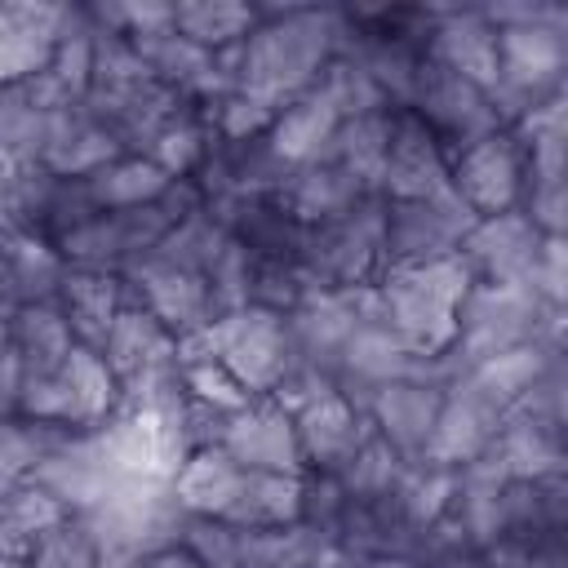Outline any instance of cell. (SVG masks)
<instances>
[{
	"label": "cell",
	"mask_w": 568,
	"mask_h": 568,
	"mask_svg": "<svg viewBox=\"0 0 568 568\" xmlns=\"http://www.w3.org/2000/svg\"><path fill=\"white\" fill-rule=\"evenodd\" d=\"M0 213H4V169H0Z\"/></svg>",
	"instance_id": "cell-52"
},
{
	"label": "cell",
	"mask_w": 568,
	"mask_h": 568,
	"mask_svg": "<svg viewBox=\"0 0 568 568\" xmlns=\"http://www.w3.org/2000/svg\"><path fill=\"white\" fill-rule=\"evenodd\" d=\"M448 151L439 138L404 106L390 111V146H386V169L377 195L386 200H430L448 191Z\"/></svg>",
	"instance_id": "cell-13"
},
{
	"label": "cell",
	"mask_w": 568,
	"mask_h": 568,
	"mask_svg": "<svg viewBox=\"0 0 568 568\" xmlns=\"http://www.w3.org/2000/svg\"><path fill=\"white\" fill-rule=\"evenodd\" d=\"M475 275L462 262V253L408 266V271H386L377 288V311L386 333L413 355V359H435L453 346L457 337V306L470 293Z\"/></svg>",
	"instance_id": "cell-2"
},
{
	"label": "cell",
	"mask_w": 568,
	"mask_h": 568,
	"mask_svg": "<svg viewBox=\"0 0 568 568\" xmlns=\"http://www.w3.org/2000/svg\"><path fill=\"white\" fill-rule=\"evenodd\" d=\"M27 484L44 488L67 515H84L89 506H98V501L111 493L115 470L106 466V457H102L93 430H75V435H67V439L31 470Z\"/></svg>",
	"instance_id": "cell-17"
},
{
	"label": "cell",
	"mask_w": 568,
	"mask_h": 568,
	"mask_svg": "<svg viewBox=\"0 0 568 568\" xmlns=\"http://www.w3.org/2000/svg\"><path fill=\"white\" fill-rule=\"evenodd\" d=\"M58 377H62V386L71 390L80 430L102 426V422L120 408V382H115V373L106 368V359H102L93 346H75V351L62 359Z\"/></svg>",
	"instance_id": "cell-37"
},
{
	"label": "cell",
	"mask_w": 568,
	"mask_h": 568,
	"mask_svg": "<svg viewBox=\"0 0 568 568\" xmlns=\"http://www.w3.org/2000/svg\"><path fill=\"white\" fill-rule=\"evenodd\" d=\"M497 430H501V413L493 404H484L470 386L453 382L444 390V404H439V417H435V430L426 439L422 462L444 466V470H462L493 448Z\"/></svg>",
	"instance_id": "cell-18"
},
{
	"label": "cell",
	"mask_w": 568,
	"mask_h": 568,
	"mask_svg": "<svg viewBox=\"0 0 568 568\" xmlns=\"http://www.w3.org/2000/svg\"><path fill=\"white\" fill-rule=\"evenodd\" d=\"M226 244H231V231H226L217 217H209V213L200 209V213L173 222V226L164 231V240L151 248V257H160V262H169V266L191 271V275L204 280V271L217 262V253H222Z\"/></svg>",
	"instance_id": "cell-41"
},
{
	"label": "cell",
	"mask_w": 568,
	"mask_h": 568,
	"mask_svg": "<svg viewBox=\"0 0 568 568\" xmlns=\"http://www.w3.org/2000/svg\"><path fill=\"white\" fill-rule=\"evenodd\" d=\"M564 355V346H546V342H524V346H510V351H497L479 364H470L457 382L470 386L484 404H493L501 417L528 395V386L546 373V364Z\"/></svg>",
	"instance_id": "cell-27"
},
{
	"label": "cell",
	"mask_w": 568,
	"mask_h": 568,
	"mask_svg": "<svg viewBox=\"0 0 568 568\" xmlns=\"http://www.w3.org/2000/svg\"><path fill=\"white\" fill-rule=\"evenodd\" d=\"M75 430H62V426H49V422H31L22 413H13L4 426H0V493L18 488L31 479V470Z\"/></svg>",
	"instance_id": "cell-40"
},
{
	"label": "cell",
	"mask_w": 568,
	"mask_h": 568,
	"mask_svg": "<svg viewBox=\"0 0 568 568\" xmlns=\"http://www.w3.org/2000/svg\"><path fill=\"white\" fill-rule=\"evenodd\" d=\"M528 288L546 306H564V297H568V248H564V235H546L541 240L537 262L528 271Z\"/></svg>",
	"instance_id": "cell-48"
},
{
	"label": "cell",
	"mask_w": 568,
	"mask_h": 568,
	"mask_svg": "<svg viewBox=\"0 0 568 568\" xmlns=\"http://www.w3.org/2000/svg\"><path fill=\"white\" fill-rule=\"evenodd\" d=\"M186 102L160 84V80H133V84H115V89H89L84 93V111L111 133V142L120 146V155H146L151 142L160 138V129L182 111Z\"/></svg>",
	"instance_id": "cell-11"
},
{
	"label": "cell",
	"mask_w": 568,
	"mask_h": 568,
	"mask_svg": "<svg viewBox=\"0 0 568 568\" xmlns=\"http://www.w3.org/2000/svg\"><path fill=\"white\" fill-rule=\"evenodd\" d=\"M448 182L475 217L510 213L524 191V151L506 129H497L448 160Z\"/></svg>",
	"instance_id": "cell-10"
},
{
	"label": "cell",
	"mask_w": 568,
	"mask_h": 568,
	"mask_svg": "<svg viewBox=\"0 0 568 568\" xmlns=\"http://www.w3.org/2000/svg\"><path fill=\"white\" fill-rule=\"evenodd\" d=\"M13 346L22 359V382L27 377H44L58 373L62 359L80 346L62 306L58 302H31V306H13Z\"/></svg>",
	"instance_id": "cell-32"
},
{
	"label": "cell",
	"mask_w": 568,
	"mask_h": 568,
	"mask_svg": "<svg viewBox=\"0 0 568 568\" xmlns=\"http://www.w3.org/2000/svg\"><path fill=\"white\" fill-rule=\"evenodd\" d=\"M115 155H120V146L84 111V102H71V106L49 111V133H44L40 169H49L53 178H89L102 164H111Z\"/></svg>",
	"instance_id": "cell-25"
},
{
	"label": "cell",
	"mask_w": 568,
	"mask_h": 568,
	"mask_svg": "<svg viewBox=\"0 0 568 568\" xmlns=\"http://www.w3.org/2000/svg\"><path fill=\"white\" fill-rule=\"evenodd\" d=\"M337 124H342V120H337V111L328 106V98H324L320 89H311V93L293 98V102L275 115V124H271V133H266V146H271L288 169H297V164L320 160V151L328 146V138H333Z\"/></svg>",
	"instance_id": "cell-33"
},
{
	"label": "cell",
	"mask_w": 568,
	"mask_h": 568,
	"mask_svg": "<svg viewBox=\"0 0 568 568\" xmlns=\"http://www.w3.org/2000/svg\"><path fill=\"white\" fill-rule=\"evenodd\" d=\"M390 111H368V115L342 120L333 129L328 146L320 151V160H333L355 182H364L368 191H377L382 186V169H386V146H390Z\"/></svg>",
	"instance_id": "cell-34"
},
{
	"label": "cell",
	"mask_w": 568,
	"mask_h": 568,
	"mask_svg": "<svg viewBox=\"0 0 568 568\" xmlns=\"http://www.w3.org/2000/svg\"><path fill=\"white\" fill-rule=\"evenodd\" d=\"M257 22H262V9L244 4V0H186V4H173V31H182L191 44H200L209 53L240 44Z\"/></svg>",
	"instance_id": "cell-36"
},
{
	"label": "cell",
	"mask_w": 568,
	"mask_h": 568,
	"mask_svg": "<svg viewBox=\"0 0 568 568\" xmlns=\"http://www.w3.org/2000/svg\"><path fill=\"white\" fill-rule=\"evenodd\" d=\"M178 373H182V390L191 404L217 408V413H240L253 404V395L217 364V359H195V355H178Z\"/></svg>",
	"instance_id": "cell-45"
},
{
	"label": "cell",
	"mask_w": 568,
	"mask_h": 568,
	"mask_svg": "<svg viewBox=\"0 0 568 568\" xmlns=\"http://www.w3.org/2000/svg\"><path fill=\"white\" fill-rule=\"evenodd\" d=\"M559 328H564V306H546L528 284H479L475 280L457 306V337L444 355L462 377L470 364L497 351L524 346V342L564 346Z\"/></svg>",
	"instance_id": "cell-3"
},
{
	"label": "cell",
	"mask_w": 568,
	"mask_h": 568,
	"mask_svg": "<svg viewBox=\"0 0 568 568\" xmlns=\"http://www.w3.org/2000/svg\"><path fill=\"white\" fill-rule=\"evenodd\" d=\"M209 146H213V129H209V120H204V111L200 106H182L164 129H160V138L151 142V160L178 182V178H195V169L204 164V155H209Z\"/></svg>",
	"instance_id": "cell-42"
},
{
	"label": "cell",
	"mask_w": 568,
	"mask_h": 568,
	"mask_svg": "<svg viewBox=\"0 0 568 568\" xmlns=\"http://www.w3.org/2000/svg\"><path fill=\"white\" fill-rule=\"evenodd\" d=\"M44 133H49V111H40L22 93V84H4L0 89V169L18 173L40 164Z\"/></svg>",
	"instance_id": "cell-38"
},
{
	"label": "cell",
	"mask_w": 568,
	"mask_h": 568,
	"mask_svg": "<svg viewBox=\"0 0 568 568\" xmlns=\"http://www.w3.org/2000/svg\"><path fill=\"white\" fill-rule=\"evenodd\" d=\"M67 510L36 484H18L9 493H0V555H13V559H27L36 537L44 528H53Z\"/></svg>",
	"instance_id": "cell-39"
},
{
	"label": "cell",
	"mask_w": 568,
	"mask_h": 568,
	"mask_svg": "<svg viewBox=\"0 0 568 568\" xmlns=\"http://www.w3.org/2000/svg\"><path fill=\"white\" fill-rule=\"evenodd\" d=\"M497 457V466L510 479H541V475H564L568 448H564V426H546L532 422L524 413H506L501 430L488 448Z\"/></svg>",
	"instance_id": "cell-29"
},
{
	"label": "cell",
	"mask_w": 568,
	"mask_h": 568,
	"mask_svg": "<svg viewBox=\"0 0 568 568\" xmlns=\"http://www.w3.org/2000/svg\"><path fill=\"white\" fill-rule=\"evenodd\" d=\"M235 484H240V466L226 457L222 444L186 453V462L169 479L173 501L182 506V515H195V519H222Z\"/></svg>",
	"instance_id": "cell-31"
},
{
	"label": "cell",
	"mask_w": 568,
	"mask_h": 568,
	"mask_svg": "<svg viewBox=\"0 0 568 568\" xmlns=\"http://www.w3.org/2000/svg\"><path fill=\"white\" fill-rule=\"evenodd\" d=\"M169 213L160 204H142V209H120V213H93L89 222H80L75 231H67L53 248L62 253L67 266L80 271H129L138 257H146L164 231H169Z\"/></svg>",
	"instance_id": "cell-9"
},
{
	"label": "cell",
	"mask_w": 568,
	"mask_h": 568,
	"mask_svg": "<svg viewBox=\"0 0 568 568\" xmlns=\"http://www.w3.org/2000/svg\"><path fill=\"white\" fill-rule=\"evenodd\" d=\"M568 532V479H506L501 484V537Z\"/></svg>",
	"instance_id": "cell-30"
},
{
	"label": "cell",
	"mask_w": 568,
	"mask_h": 568,
	"mask_svg": "<svg viewBox=\"0 0 568 568\" xmlns=\"http://www.w3.org/2000/svg\"><path fill=\"white\" fill-rule=\"evenodd\" d=\"M342 9L271 4L262 9V22L240 40V89L284 111L293 98L315 89L324 67L342 53Z\"/></svg>",
	"instance_id": "cell-1"
},
{
	"label": "cell",
	"mask_w": 568,
	"mask_h": 568,
	"mask_svg": "<svg viewBox=\"0 0 568 568\" xmlns=\"http://www.w3.org/2000/svg\"><path fill=\"white\" fill-rule=\"evenodd\" d=\"M311 288L342 293L364 288L386 275V195H364L351 213L306 226L297 253Z\"/></svg>",
	"instance_id": "cell-6"
},
{
	"label": "cell",
	"mask_w": 568,
	"mask_h": 568,
	"mask_svg": "<svg viewBox=\"0 0 568 568\" xmlns=\"http://www.w3.org/2000/svg\"><path fill=\"white\" fill-rule=\"evenodd\" d=\"M253 266H257V257H253L240 240H231V244L217 253V262L204 271L213 315H226V311H240V306L253 302Z\"/></svg>",
	"instance_id": "cell-47"
},
{
	"label": "cell",
	"mask_w": 568,
	"mask_h": 568,
	"mask_svg": "<svg viewBox=\"0 0 568 568\" xmlns=\"http://www.w3.org/2000/svg\"><path fill=\"white\" fill-rule=\"evenodd\" d=\"M426 58L457 71L462 80L493 89L497 84V27L479 9H435Z\"/></svg>",
	"instance_id": "cell-20"
},
{
	"label": "cell",
	"mask_w": 568,
	"mask_h": 568,
	"mask_svg": "<svg viewBox=\"0 0 568 568\" xmlns=\"http://www.w3.org/2000/svg\"><path fill=\"white\" fill-rule=\"evenodd\" d=\"M178 355H195V359H217L253 399H271L275 386L288 377L293 368V337L284 315L262 311V306H240L217 315L209 328H200L195 337L178 342Z\"/></svg>",
	"instance_id": "cell-4"
},
{
	"label": "cell",
	"mask_w": 568,
	"mask_h": 568,
	"mask_svg": "<svg viewBox=\"0 0 568 568\" xmlns=\"http://www.w3.org/2000/svg\"><path fill=\"white\" fill-rule=\"evenodd\" d=\"M222 448L235 466L244 470H271V475H306L293 413L280 408L275 399H253L248 408L231 413Z\"/></svg>",
	"instance_id": "cell-16"
},
{
	"label": "cell",
	"mask_w": 568,
	"mask_h": 568,
	"mask_svg": "<svg viewBox=\"0 0 568 568\" xmlns=\"http://www.w3.org/2000/svg\"><path fill=\"white\" fill-rule=\"evenodd\" d=\"M439 404H444V386L426 377H399V382H386L368 399V422L404 462H422Z\"/></svg>",
	"instance_id": "cell-19"
},
{
	"label": "cell",
	"mask_w": 568,
	"mask_h": 568,
	"mask_svg": "<svg viewBox=\"0 0 568 568\" xmlns=\"http://www.w3.org/2000/svg\"><path fill=\"white\" fill-rule=\"evenodd\" d=\"M404 111H413V115L439 138V146L448 151V160H453L457 151H466L470 142H479V138H488V133L501 129L488 89L462 80L457 71L439 67L435 58H422Z\"/></svg>",
	"instance_id": "cell-7"
},
{
	"label": "cell",
	"mask_w": 568,
	"mask_h": 568,
	"mask_svg": "<svg viewBox=\"0 0 568 568\" xmlns=\"http://www.w3.org/2000/svg\"><path fill=\"white\" fill-rule=\"evenodd\" d=\"M0 568H27V559H13V555H0Z\"/></svg>",
	"instance_id": "cell-51"
},
{
	"label": "cell",
	"mask_w": 568,
	"mask_h": 568,
	"mask_svg": "<svg viewBox=\"0 0 568 568\" xmlns=\"http://www.w3.org/2000/svg\"><path fill=\"white\" fill-rule=\"evenodd\" d=\"M204 568H346L342 546L306 524L288 528H235L222 519L186 515L178 537Z\"/></svg>",
	"instance_id": "cell-5"
},
{
	"label": "cell",
	"mask_w": 568,
	"mask_h": 568,
	"mask_svg": "<svg viewBox=\"0 0 568 568\" xmlns=\"http://www.w3.org/2000/svg\"><path fill=\"white\" fill-rule=\"evenodd\" d=\"M27 568H98V550L80 515H62L53 528H44L27 555Z\"/></svg>",
	"instance_id": "cell-46"
},
{
	"label": "cell",
	"mask_w": 568,
	"mask_h": 568,
	"mask_svg": "<svg viewBox=\"0 0 568 568\" xmlns=\"http://www.w3.org/2000/svg\"><path fill=\"white\" fill-rule=\"evenodd\" d=\"M169 182L173 178L151 155H115L111 164H102L98 173L84 178V191L98 213H120V209L155 204L169 191Z\"/></svg>",
	"instance_id": "cell-35"
},
{
	"label": "cell",
	"mask_w": 568,
	"mask_h": 568,
	"mask_svg": "<svg viewBox=\"0 0 568 568\" xmlns=\"http://www.w3.org/2000/svg\"><path fill=\"white\" fill-rule=\"evenodd\" d=\"M546 235L532 231V222L510 209L493 217H475V226L462 235V262L479 284H528V271L537 262Z\"/></svg>",
	"instance_id": "cell-14"
},
{
	"label": "cell",
	"mask_w": 568,
	"mask_h": 568,
	"mask_svg": "<svg viewBox=\"0 0 568 568\" xmlns=\"http://www.w3.org/2000/svg\"><path fill=\"white\" fill-rule=\"evenodd\" d=\"M62 275H67V262L49 240L0 222V302L9 306L53 302Z\"/></svg>",
	"instance_id": "cell-22"
},
{
	"label": "cell",
	"mask_w": 568,
	"mask_h": 568,
	"mask_svg": "<svg viewBox=\"0 0 568 568\" xmlns=\"http://www.w3.org/2000/svg\"><path fill=\"white\" fill-rule=\"evenodd\" d=\"M404 470H408V462L373 430V435L355 448V457L337 470V484L346 488L351 501H382V497H390V493L399 488Z\"/></svg>",
	"instance_id": "cell-43"
},
{
	"label": "cell",
	"mask_w": 568,
	"mask_h": 568,
	"mask_svg": "<svg viewBox=\"0 0 568 568\" xmlns=\"http://www.w3.org/2000/svg\"><path fill=\"white\" fill-rule=\"evenodd\" d=\"M222 524H235V528L302 524V475H271V470L240 466V484L222 510Z\"/></svg>",
	"instance_id": "cell-28"
},
{
	"label": "cell",
	"mask_w": 568,
	"mask_h": 568,
	"mask_svg": "<svg viewBox=\"0 0 568 568\" xmlns=\"http://www.w3.org/2000/svg\"><path fill=\"white\" fill-rule=\"evenodd\" d=\"M18 390H22V359L13 346V306L0 302V395L18 399Z\"/></svg>",
	"instance_id": "cell-49"
},
{
	"label": "cell",
	"mask_w": 568,
	"mask_h": 568,
	"mask_svg": "<svg viewBox=\"0 0 568 568\" xmlns=\"http://www.w3.org/2000/svg\"><path fill=\"white\" fill-rule=\"evenodd\" d=\"M315 89L328 98V106L337 111V120L368 115V111H390L386 93H382V89L368 80V71H364L355 58H346V53H337V58L324 67V75L315 80Z\"/></svg>",
	"instance_id": "cell-44"
},
{
	"label": "cell",
	"mask_w": 568,
	"mask_h": 568,
	"mask_svg": "<svg viewBox=\"0 0 568 568\" xmlns=\"http://www.w3.org/2000/svg\"><path fill=\"white\" fill-rule=\"evenodd\" d=\"M142 568H204L182 541H173V546H160V550H151L146 559H142Z\"/></svg>",
	"instance_id": "cell-50"
},
{
	"label": "cell",
	"mask_w": 568,
	"mask_h": 568,
	"mask_svg": "<svg viewBox=\"0 0 568 568\" xmlns=\"http://www.w3.org/2000/svg\"><path fill=\"white\" fill-rule=\"evenodd\" d=\"M124 284H129V302L151 311L178 342L195 337L200 328H209L217 315H213V302H209V284L191 271H178L160 257H138L129 271H120Z\"/></svg>",
	"instance_id": "cell-12"
},
{
	"label": "cell",
	"mask_w": 568,
	"mask_h": 568,
	"mask_svg": "<svg viewBox=\"0 0 568 568\" xmlns=\"http://www.w3.org/2000/svg\"><path fill=\"white\" fill-rule=\"evenodd\" d=\"M470 226L475 213L457 200L453 186L430 200H386V271L453 257Z\"/></svg>",
	"instance_id": "cell-8"
},
{
	"label": "cell",
	"mask_w": 568,
	"mask_h": 568,
	"mask_svg": "<svg viewBox=\"0 0 568 568\" xmlns=\"http://www.w3.org/2000/svg\"><path fill=\"white\" fill-rule=\"evenodd\" d=\"M98 355L106 359V368L115 373V382H120V390H124L129 382L146 377L151 368L178 364V337H173L151 311H142V306L129 302V306L111 320V328H106Z\"/></svg>",
	"instance_id": "cell-24"
},
{
	"label": "cell",
	"mask_w": 568,
	"mask_h": 568,
	"mask_svg": "<svg viewBox=\"0 0 568 568\" xmlns=\"http://www.w3.org/2000/svg\"><path fill=\"white\" fill-rule=\"evenodd\" d=\"M75 333L80 346H102L111 320L129 306V284L124 275H111V271H80V266H67L62 284H58V297H53Z\"/></svg>",
	"instance_id": "cell-26"
},
{
	"label": "cell",
	"mask_w": 568,
	"mask_h": 568,
	"mask_svg": "<svg viewBox=\"0 0 568 568\" xmlns=\"http://www.w3.org/2000/svg\"><path fill=\"white\" fill-rule=\"evenodd\" d=\"M364 195H373L364 182H355L346 169H337L333 160H311L288 169L284 186L275 191V204L297 222V226H320L333 222L342 213H351Z\"/></svg>",
	"instance_id": "cell-23"
},
{
	"label": "cell",
	"mask_w": 568,
	"mask_h": 568,
	"mask_svg": "<svg viewBox=\"0 0 568 568\" xmlns=\"http://www.w3.org/2000/svg\"><path fill=\"white\" fill-rule=\"evenodd\" d=\"M67 4H0V89L49 67Z\"/></svg>",
	"instance_id": "cell-21"
},
{
	"label": "cell",
	"mask_w": 568,
	"mask_h": 568,
	"mask_svg": "<svg viewBox=\"0 0 568 568\" xmlns=\"http://www.w3.org/2000/svg\"><path fill=\"white\" fill-rule=\"evenodd\" d=\"M293 430H297V448H302L306 470L337 475L355 457V448L373 435V422L346 395L328 390V395H315L302 408H293Z\"/></svg>",
	"instance_id": "cell-15"
}]
</instances>
